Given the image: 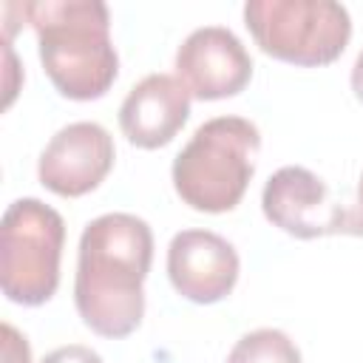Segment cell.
<instances>
[{
    "instance_id": "1",
    "label": "cell",
    "mask_w": 363,
    "mask_h": 363,
    "mask_svg": "<svg viewBox=\"0 0 363 363\" xmlns=\"http://www.w3.org/2000/svg\"><path fill=\"white\" fill-rule=\"evenodd\" d=\"M153 261L150 224L133 213H105L85 224L77 250L74 303L82 323L111 340L136 332Z\"/></svg>"
},
{
    "instance_id": "2",
    "label": "cell",
    "mask_w": 363,
    "mask_h": 363,
    "mask_svg": "<svg viewBox=\"0 0 363 363\" xmlns=\"http://www.w3.org/2000/svg\"><path fill=\"white\" fill-rule=\"evenodd\" d=\"M26 20L37 31L40 62L57 94L91 102L111 91L119 54L111 43V11L102 0L26 3Z\"/></svg>"
},
{
    "instance_id": "3",
    "label": "cell",
    "mask_w": 363,
    "mask_h": 363,
    "mask_svg": "<svg viewBox=\"0 0 363 363\" xmlns=\"http://www.w3.org/2000/svg\"><path fill=\"white\" fill-rule=\"evenodd\" d=\"M258 150L261 133L250 119H207L173 159L170 176L176 196L199 213L233 210L250 187Z\"/></svg>"
},
{
    "instance_id": "4",
    "label": "cell",
    "mask_w": 363,
    "mask_h": 363,
    "mask_svg": "<svg viewBox=\"0 0 363 363\" xmlns=\"http://www.w3.org/2000/svg\"><path fill=\"white\" fill-rule=\"evenodd\" d=\"M62 216L40 199H17L0 221V289L11 303L40 306L60 286Z\"/></svg>"
},
{
    "instance_id": "5",
    "label": "cell",
    "mask_w": 363,
    "mask_h": 363,
    "mask_svg": "<svg viewBox=\"0 0 363 363\" xmlns=\"http://www.w3.org/2000/svg\"><path fill=\"white\" fill-rule=\"evenodd\" d=\"M244 26L264 54L301 68L335 62L352 37L346 6L332 0H247Z\"/></svg>"
},
{
    "instance_id": "6",
    "label": "cell",
    "mask_w": 363,
    "mask_h": 363,
    "mask_svg": "<svg viewBox=\"0 0 363 363\" xmlns=\"http://www.w3.org/2000/svg\"><path fill=\"white\" fill-rule=\"evenodd\" d=\"M113 159V139L99 122H71L43 147L37 179L45 190L62 199H79L105 182Z\"/></svg>"
},
{
    "instance_id": "7",
    "label": "cell",
    "mask_w": 363,
    "mask_h": 363,
    "mask_svg": "<svg viewBox=\"0 0 363 363\" xmlns=\"http://www.w3.org/2000/svg\"><path fill=\"white\" fill-rule=\"evenodd\" d=\"M176 77L193 99L216 102L241 94L252 79V57L224 26H201L176 51Z\"/></svg>"
},
{
    "instance_id": "8",
    "label": "cell",
    "mask_w": 363,
    "mask_h": 363,
    "mask_svg": "<svg viewBox=\"0 0 363 363\" xmlns=\"http://www.w3.org/2000/svg\"><path fill=\"white\" fill-rule=\"evenodd\" d=\"M261 210L272 227L295 238L335 235L343 227V207L332 201L326 182L301 164H286L267 179Z\"/></svg>"
},
{
    "instance_id": "9",
    "label": "cell",
    "mask_w": 363,
    "mask_h": 363,
    "mask_svg": "<svg viewBox=\"0 0 363 363\" xmlns=\"http://www.w3.org/2000/svg\"><path fill=\"white\" fill-rule=\"evenodd\" d=\"M235 247L213 230H182L167 244V278L190 303H218L238 281Z\"/></svg>"
},
{
    "instance_id": "10",
    "label": "cell",
    "mask_w": 363,
    "mask_h": 363,
    "mask_svg": "<svg viewBox=\"0 0 363 363\" xmlns=\"http://www.w3.org/2000/svg\"><path fill=\"white\" fill-rule=\"evenodd\" d=\"M190 91L176 74H147L119 105V128L133 147L170 145L190 116Z\"/></svg>"
},
{
    "instance_id": "11",
    "label": "cell",
    "mask_w": 363,
    "mask_h": 363,
    "mask_svg": "<svg viewBox=\"0 0 363 363\" xmlns=\"http://www.w3.org/2000/svg\"><path fill=\"white\" fill-rule=\"evenodd\" d=\"M227 363H301V352L286 332L264 326L241 335L230 349Z\"/></svg>"
},
{
    "instance_id": "12",
    "label": "cell",
    "mask_w": 363,
    "mask_h": 363,
    "mask_svg": "<svg viewBox=\"0 0 363 363\" xmlns=\"http://www.w3.org/2000/svg\"><path fill=\"white\" fill-rule=\"evenodd\" d=\"M3 363H31V349L26 335H20L11 323H3Z\"/></svg>"
},
{
    "instance_id": "13",
    "label": "cell",
    "mask_w": 363,
    "mask_h": 363,
    "mask_svg": "<svg viewBox=\"0 0 363 363\" xmlns=\"http://www.w3.org/2000/svg\"><path fill=\"white\" fill-rule=\"evenodd\" d=\"M40 363H102V357H99V352H94L91 346L68 343V346H60V349L48 352Z\"/></svg>"
},
{
    "instance_id": "14",
    "label": "cell",
    "mask_w": 363,
    "mask_h": 363,
    "mask_svg": "<svg viewBox=\"0 0 363 363\" xmlns=\"http://www.w3.org/2000/svg\"><path fill=\"white\" fill-rule=\"evenodd\" d=\"M340 233L363 238V176L357 182V193H354L352 207L343 210V227H340Z\"/></svg>"
},
{
    "instance_id": "15",
    "label": "cell",
    "mask_w": 363,
    "mask_h": 363,
    "mask_svg": "<svg viewBox=\"0 0 363 363\" xmlns=\"http://www.w3.org/2000/svg\"><path fill=\"white\" fill-rule=\"evenodd\" d=\"M349 82H352V91H354L357 102H363V51L357 54V60H354V65H352Z\"/></svg>"
}]
</instances>
